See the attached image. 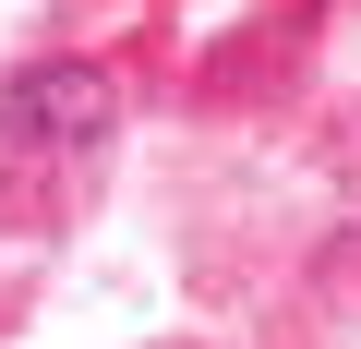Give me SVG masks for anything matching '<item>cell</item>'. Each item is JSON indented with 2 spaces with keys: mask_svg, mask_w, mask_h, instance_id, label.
Wrapping results in <instances>:
<instances>
[{
  "mask_svg": "<svg viewBox=\"0 0 361 349\" xmlns=\"http://www.w3.org/2000/svg\"><path fill=\"white\" fill-rule=\"evenodd\" d=\"M0 133H13V157H37V145H97V133H109V85H97L85 61H49V73L13 85Z\"/></svg>",
  "mask_w": 361,
  "mask_h": 349,
  "instance_id": "1",
  "label": "cell"
}]
</instances>
